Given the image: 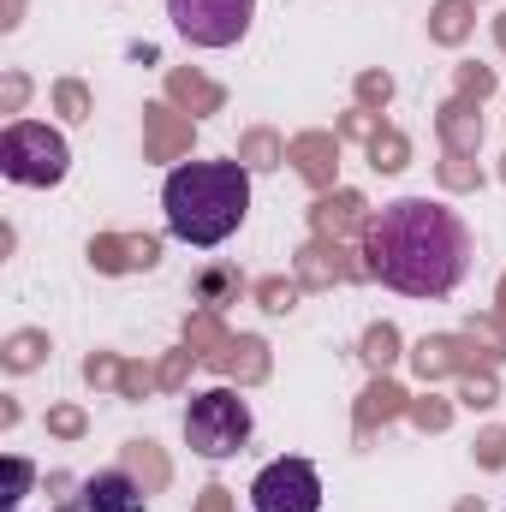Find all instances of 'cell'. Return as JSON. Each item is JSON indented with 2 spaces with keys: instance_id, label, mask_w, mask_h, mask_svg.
Here are the masks:
<instances>
[{
  "instance_id": "6da1fadb",
  "label": "cell",
  "mask_w": 506,
  "mask_h": 512,
  "mask_svg": "<svg viewBox=\"0 0 506 512\" xmlns=\"http://www.w3.org/2000/svg\"><path fill=\"white\" fill-rule=\"evenodd\" d=\"M364 268L405 298H447L471 274V227L435 197H399L364 227Z\"/></svg>"
},
{
  "instance_id": "7a4b0ae2",
  "label": "cell",
  "mask_w": 506,
  "mask_h": 512,
  "mask_svg": "<svg viewBox=\"0 0 506 512\" xmlns=\"http://www.w3.org/2000/svg\"><path fill=\"white\" fill-rule=\"evenodd\" d=\"M161 209H167V233L179 245L215 251L251 215V173L239 161H185V167L167 173Z\"/></svg>"
},
{
  "instance_id": "3957f363",
  "label": "cell",
  "mask_w": 506,
  "mask_h": 512,
  "mask_svg": "<svg viewBox=\"0 0 506 512\" xmlns=\"http://www.w3.org/2000/svg\"><path fill=\"white\" fill-rule=\"evenodd\" d=\"M66 167H72V149H66V137L54 126H42V120H12V126L0 131V173L12 179V185H60L66 179Z\"/></svg>"
},
{
  "instance_id": "277c9868",
  "label": "cell",
  "mask_w": 506,
  "mask_h": 512,
  "mask_svg": "<svg viewBox=\"0 0 506 512\" xmlns=\"http://www.w3.org/2000/svg\"><path fill=\"white\" fill-rule=\"evenodd\" d=\"M185 441L203 459H233L251 441V405L233 387H209L185 405Z\"/></svg>"
},
{
  "instance_id": "5b68a950",
  "label": "cell",
  "mask_w": 506,
  "mask_h": 512,
  "mask_svg": "<svg viewBox=\"0 0 506 512\" xmlns=\"http://www.w3.org/2000/svg\"><path fill=\"white\" fill-rule=\"evenodd\" d=\"M173 30L191 48H233L256 18V0H167Z\"/></svg>"
},
{
  "instance_id": "8992f818",
  "label": "cell",
  "mask_w": 506,
  "mask_h": 512,
  "mask_svg": "<svg viewBox=\"0 0 506 512\" xmlns=\"http://www.w3.org/2000/svg\"><path fill=\"white\" fill-rule=\"evenodd\" d=\"M251 512H322V471L310 459H268L251 483Z\"/></svg>"
},
{
  "instance_id": "52a82bcc",
  "label": "cell",
  "mask_w": 506,
  "mask_h": 512,
  "mask_svg": "<svg viewBox=\"0 0 506 512\" xmlns=\"http://www.w3.org/2000/svg\"><path fill=\"white\" fill-rule=\"evenodd\" d=\"M78 512H149V501H143V489L131 483L126 471H102V477L84 483Z\"/></svg>"
},
{
  "instance_id": "ba28073f",
  "label": "cell",
  "mask_w": 506,
  "mask_h": 512,
  "mask_svg": "<svg viewBox=\"0 0 506 512\" xmlns=\"http://www.w3.org/2000/svg\"><path fill=\"white\" fill-rule=\"evenodd\" d=\"M72 512H78V507H72Z\"/></svg>"
}]
</instances>
